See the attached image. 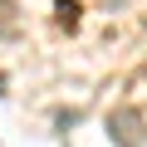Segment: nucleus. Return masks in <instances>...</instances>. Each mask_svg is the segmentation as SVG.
I'll return each instance as SVG.
<instances>
[{"label":"nucleus","mask_w":147,"mask_h":147,"mask_svg":"<svg viewBox=\"0 0 147 147\" xmlns=\"http://www.w3.org/2000/svg\"><path fill=\"white\" fill-rule=\"evenodd\" d=\"M108 137H113V147H147V118L137 108H113L108 113Z\"/></svg>","instance_id":"f257e3e1"},{"label":"nucleus","mask_w":147,"mask_h":147,"mask_svg":"<svg viewBox=\"0 0 147 147\" xmlns=\"http://www.w3.org/2000/svg\"><path fill=\"white\" fill-rule=\"evenodd\" d=\"M5 84H10V79H5V74H0V93H5Z\"/></svg>","instance_id":"20e7f679"},{"label":"nucleus","mask_w":147,"mask_h":147,"mask_svg":"<svg viewBox=\"0 0 147 147\" xmlns=\"http://www.w3.org/2000/svg\"><path fill=\"white\" fill-rule=\"evenodd\" d=\"M15 34H20V5L0 0V39H15Z\"/></svg>","instance_id":"f03ea898"},{"label":"nucleus","mask_w":147,"mask_h":147,"mask_svg":"<svg viewBox=\"0 0 147 147\" xmlns=\"http://www.w3.org/2000/svg\"><path fill=\"white\" fill-rule=\"evenodd\" d=\"M79 0H54V20H59V30H79Z\"/></svg>","instance_id":"7ed1b4c3"}]
</instances>
